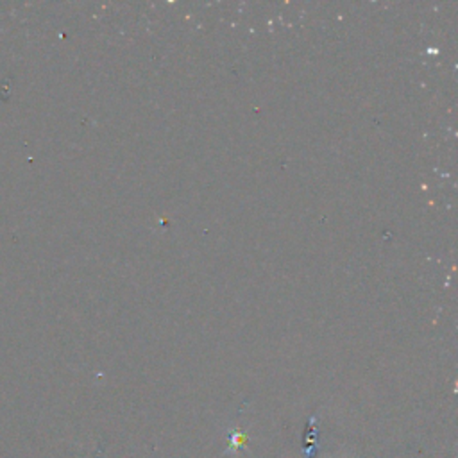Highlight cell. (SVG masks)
<instances>
[{"label": "cell", "mask_w": 458, "mask_h": 458, "mask_svg": "<svg viewBox=\"0 0 458 458\" xmlns=\"http://www.w3.org/2000/svg\"><path fill=\"white\" fill-rule=\"evenodd\" d=\"M247 445V435L242 431V429H233L231 433H229V451L227 453H231V454H236L238 453V449H242V447H245Z\"/></svg>", "instance_id": "cell-1"}, {"label": "cell", "mask_w": 458, "mask_h": 458, "mask_svg": "<svg viewBox=\"0 0 458 458\" xmlns=\"http://www.w3.org/2000/svg\"><path fill=\"white\" fill-rule=\"evenodd\" d=\"M338 458H347V456H338Z\"/></svg>", "instance_id": "cell-2"}]
</instances>
